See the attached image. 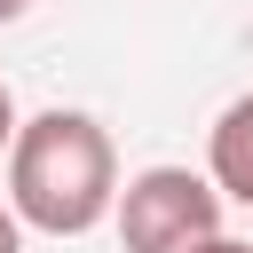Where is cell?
I'll return each instance as SVG.
<instances>
[{
	"label": "cell",
	"instance_id": "cell-1",
	"mask_svg": "<svg viewBox=\"0 0 253 253\" xmlns=\"http://www.w3.org/2000/svg\"><path fill=\"white\" fill-rule=\"evenodd\" d=\"M119 198V150L103 134V119L87 111H32L16 119L8 142V213L40 237H87L95 221H111Z\"/></svg>",
	"mask_w": 253,
	"mask_h": 253
},
{
	"label": "cell",
	"instance_id": "cell-2",
	"mask_svg": "<svg viewBox=\"0 0 253 253\" xmlns=\"http://www.w3.org/2000/svg\"><path fill=\"white\" fill-rule=\"evenodd\" d=\"M111 221H119L126 253H190V245L221 237V190L190 166H142L119 182Z\"/></svg>",
	"mask_w": 253,
	"mask_h": 253
},
{
	"label": "cell",
	"instance_id": "cell-3",
	"mask_svg": "<svg viewBox=\"0 0 253 253\" xmlns=\"http://www.w3.org/2000/svg\"><path fill=\"white\" fill-rule=\"evenodd\" d=\"M206 182L229 206H253V87L213 119V134H206Z\"/></svg>",
	"mask_w": 253,
	"mask_h": 253
},
{
	"label": "cell",
	"instance_id": "cell-4",
	"mask_svg": "<svg viewBox=\"0 0 253 253\" xmlns=\"http://www.w3.org/2000/svg\"><path fill=\"white\" fill-rule=\"evenodd\" d=\"M8 142H16V95H8V79H0V158H8Z\"/></svg>",
	"mask_w": 253,
	"mask_h": 253
},
{
	"label": "cell",
	"instance_id": "cell-5",
	"mask_svg": "<svg viewBox=\"0 0 253 253\" xmlns=\"http://www.w3.org/2000/svg\"><path fill=\"white\" fill-rule=\"evenodd\" d=\"M0 253H24V221H16L8 206H0Z\"/></svg>",
	"mask_w": 253,
	"mask_h": 253
},
{
	"label": "cell",
	"instance_id": "cell-6",
	"mask_svg": "<svg viewBox=\"0 0 253 253\" xmlns=\"http://www.w3.org/2000/svg\"><path fill=\"white\" fill-rule=\"evenodd\" d=\"M190 253H253V245H237V237H206V245H190Z\"/></svg>",
	"mask_w": 253,
	"mask_h": 253
},
{
	"label": "cell",
	"instance_id": "cell-7",
	"mask_svg": "<svg viewBox=\"0 0 253 253\" xmlns=\"http://www.w3.org/2000/svg\"><path fill=\"white\" fill-rule=\"evenodd\" d=\"M24 8H32V0H0V24H16V16H24Z\"/></svg>",
	"mask_w": 253,
	"mask_h": 253
}]
</instances>
